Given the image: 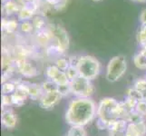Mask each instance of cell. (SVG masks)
I'll list each match as a JSON object with an SVG mask.
<instances>
[{"label":"cell","mask_w":146,"mask_h":136,"mask_svg":"<svg viewBox=\"0 0 146 136\" xmlns=\"http://www.w3.org/2000/svg\"><path fill=\"white\" fill-rule=\"evenodd\" d=\"M97 106L92 98L75 97L69 103L65 121L71 126H85L96 116Z\"/></svg>","instance_id":"6da1fadb"},{"label":"cell","mask_w":146,"mask_h":136,"mask_svg":"<svg viewBox=\"0 0 146 136\" xmlns=\"http://www.w3.org/2000/svg\"><path fill=\"white\" fill-rule=\"evenodd\" d=\"M131 113L124 102H118L112 97H105L100 101L97 105L96 117L99 122L107 124L119 119H124ZM107 129V128H106Z\"/></svg>","instance_id":"7a4b0ae2"},{"label":"cell","mask_w":146,"mask_h":136,"mask_svg":"<svg viewBox=\"0 0 146 136\" xmlns=\"http://www.w3.org/2000/svg\"><path fill=\"white\" fill-rule=\"evenodd\" d=\"M79 76L86 78L90 81L96 78L101 71L100 62L92 55H81L76 58L75 62Z\"/></svg>","instance_id":"3957f363"},{"label":"cell","mask_w":146,"mask_h":136,"mask_svg":"<svg viewBox=\"0 0 146 136\" xmlns=\"http://www.w3.org/2000/svg\"><path fill=\"white\" fill-rule=\"evenodd\" d=\"M127 69V62L123 55H116L110 60L106 66L105 78L110 83H115L122 78Z\"/></svg>","instance_id":"277c9868"},{"label":"cell","mask_w":146,"mask_h":136,"mask_svg":"<svg viewBox=\"0 0 146 136\" xmlns=\"http://www.w3.org/2000/svg\"><path fill=\"white\" fill-rule=\"evenodd\" d=\"M70 87L71 94L77 98H91L95 92L94 85L92 81L82 76H78L70 82Z\"/></svg>","instance_id":"5b68a950"},{"label":"cell","mask_w":146,"mask_h":136,"mask_svg":"<svg viewBox=\"0 0 146 136\" xmlns=\"http://www.w3.org/2000/svg\"><path fill=\"white\" fill-rule=\"evenodd\" d=\"M53 34V44L51 48L59 54H64L69 47V38L66 31L58 25L48 26Z\"/></svg>","instance_id":"8992f818"},{"label":"cell","mask_w":146,"mask_h":136,"mask_svg":"<svg viewBox=\"0 0 146 136\" xmlns=\"http://www.w3.org/2000/svg\"><path fill=\"white\" fill-rule=\"evenodd\" d=\"M46 75L47 77V80L54 82L58 85V86L70 84V81L68 80L65 73L61 71V70H60L56 65H54V64L48 65V66L46 67Z\"/></svg>","instance_id":"52a82bcc"},{"label":"cell","mask_w":146,"mask_h":136,"mask_svg":"<svg viewBox=\"0 0 146 136\" xmlns=\"http://www.w3.org/2000/svg\"><path fill=\"white\" fill-rule=\"evenodd\" d=\"M62 98L63 96L58 91H54V92L44 93L38 102L41 108L49 110L54 108L61 101Z\"/></svg>","instance_id":"ba28073f"},{"label":"cell","mask_w":146,"mask_h":136,"mask_svg":"<svg viewBox=\"0 0 146 136\" xmlns=\"http://www.w3.org/2000/svg\"><path fill=\"white\" fill-rule=\"evenodd\" d=\"M28 96V88L27 83L26 82H20L17 85V89L15 93L12 94V100L14 105L17 106H22L26 102L27 98Z\"/></svg>","instance_id":"9c48e42d"},{"label":"cell","mask_w":146,"mask_h":136,"mask_svg":"<svg viewBox=\"0 0 146 136\" xmlns=\"http://www.w3.org/2000/svg\"><path fill=\"white\" fill-rule=\"evenodd\" d=\"M15 65L17 67V71L25 77H34L38 74L36 67L28 60L15 63Z\"/></svg>","instance_id":"30bf717a"},{"label":"cell","mask_w":146,"mask_h":136,"mask_svg":"<svg viewBox=\"0 0 146 136\" xmlns=\"http://www.w3.org/2000/svg\"><path fill=\"white\" fill-rule=\"evenodd\" d=\"M1 122L4 127H6L7 129H13L17 126V117L10 108H3Z\"/></svg>","instance_id":"8fae6325"},{"label":"cell","mask_w":146,"mask_h":136,"mask_svg":"<svg viewBox=\"0 0 146 136\" xmlns=\"http://www.w3.org/2000/svg\"><path fill=\"white\" fill-rule=\"evenodd\" d=\"M146 123L144 121L137 123H128L124 136H145Z\"/></svg>","instance_id":"7c38bea8"},{"label":"cell","mask_w":146,"mask_h":136,"mask_svg":"<svg viewBox=\"0 0 146 136\" xmlns=\"http://www.w3.org/2000/svg\"><path fill=\"white\" fill-rule=\"evenodd\" d=\"M128 123L124 119H119L113 122H111L107 124V130L109 133H125L127 129Z\"/></svg>","instance_id":"4fadbf2b"},{"label":"cell","mask_w":146,"mask_h":136,"mask_svg":"<svg viewBox=\"0 0 146 136\" xmlns=\"http://www.w3.org/2000/svg\"><path fill=\"white\" fill-rule=\"evenodd\" d=\"M27 88H28V96L34 101H39L44 94L41 84L27 83Z\"/></svg>","instance_id":"5bb4252c"},{"label":"cell","mask_w":146,"mask_h":136,"mask_svg":"<svg viewBox=\"0 0 146 136\" xmlns=\"http://www.w3.org/2000/svg\"><path fill=\"white\" fill-rule=\"evenodd\" d=\"M20 82H22L21 80H19V81H14V80H11V81H7L6 83H3L2 94H13L17 89V85Z\"/></svg>","instance_id":"9a60e30c"},{"label":"cell","mask_w":146,"mask_h":136,"mask_svg":"<svg viewBox=\"0 0 146 136\" xmlns=\"http://www.w3.org/2000/svg\"><path fill=\"white\" fill-rule=\"evenodd\" d=\"M65 136H87L84 126H71Z\"/></svg>","instance_id":"2e32d148"},{"label":"cell","mask_w":146,"mask_h":136,"mask_svg":"<svg viewBox=\"0 0 146 136\" xmlns=\"http://www.w3.org/2000/svg\"><path fill=\"white\" fill-rule=\"evenodd\" d=\"M2 27L4 30L9 34H12L17 30V23L15 21V20H9V21H7V20L3 19L2 21Z\"/></svg>","instance_id":"e0dca14e"},{"label":"cell","mask_w":146,"mask_h":136,"mask_svg":"<svg viewBox=\"0 0 146 136\" xmlns=\"http://www.w3.org/2000/svg\"><path fill=\"white\" fill-rule=\"evenodd\" d=\"M133 88L139 91V92L143 95L144 101H146V79L136 80L133 84Z\"/></svg>","instance_id":"ac0fdd59"},{"label":"cell","mask_w":146,"mask_h":136,"mask_svg":"<svg viewBox=\"0 0 146 136\" xmlns=\"http://www.w3.org/2000/svg\"><path fill=\"white\" fill-rule=\"evenodd\" d=\"M33 14H34V10L31 7H25L19 10L18 18L21 20H27L33 17Z\"/></svg>","instance_id":"d6986e66"},{"label":"cell","mask_w":146,"mask_h":136,"mask_svg":"<svg viewBox=\"0 0 146 136\" xmlns=\"http://www.w3.org/2000/svg\"><path fill=\"white\" fill-rule=\"evenodd\" d=\"M137 41L140 45H146V25H142L137 32Z\"/></svg>","instance_id":"ffe728a7"},{"label":"cell","mask_w":146,"mask_h":136,"mask_svg":"<svg viewBox=\"0 0 146 136\" xmlns=\"http://www.w3.org/2000/svg\"><path fill=\"white\" fill-rule=\"evenodd\" d=\"M54 65H56V66L61 70L63 72H65L66 70L68 69V67L71 65L70 64V60L64 58V57H59L55 60L54 62Z\"/></svg>","instance_id":"44dd1931"},{"label":"cell","mask_w":146,"mask_h":136,"mask_svg":"<svg viewBox=\"0 0 146 136\" xmlns=\"http://www.w3.org/2000/svg\"><path fill=\"white\" fill-rule=\"evenodd\" d=\"M42 89L44 93H48V92H54V91H58V85L53 81H44L41 84Z\"/></svg>","instance_id":"7402d4cb"},{"label":"cell","mask_w":146,"mask_h":136,"mask_svg":"<svg viewBox=\"0 0 146 136\" xmlns=\"http://www.w3.org/2000/svg\"><path fill=\"white\" fill-rule=\"evenodd\" d=\"M64 73H65V74H66V76H67V78H68V80L70 82L73 81V80H74L75 78H77L79 76L78 70H77V68H76L75 65L71 64Z\"/></svg>","instance_id":"603a6c76"},{"label":"cell","mask_w":146,"mask_h":136,"mask_svg":"<svg viewBox=\"0 0 146 136\" xmlns=\"http://www.w3.org/2000/svg\"><path fill=\"white\" fill-rule=\"evenodd\" d=\"M126 96H129V97H132L135 100H137L138 102L140 101H143L144 98H143V95L141 94L139 91H137L135 88H129L127 90V95Z\"/></svg>","instance_id":"cb8c5ba5"},{"label":"cell","mask_w":146,"mask_h":136,"mask_svg":"<svg viewBox=\"0 0 146 136\" xmlns=\"http://www.w3.org/2000/svg\"><path fill=\"white\" fill-rule=\"evenodd\" d=\"M5 8H6L8 15L14 14L18 11L17 5L16 3H14L12 0H7V2L5 4Z\"/></svg>","instance_id":"d4e9b609"},{"label":"cell","mask_w":146,"mask_h":136,"mask_svg":"<svg viewBox=\"0 0 146 136\" xmlns=\"http://www.w3.org/2000/svg\"><path fill=\"white\" fill-rule=\"evenodd\" d=\"M134 111L143 117L146 116V101L143 100V101H140V102H138Z\"/></svg>","instance_id":"484cf974"},{"label":"cell","mask_w":146,"mask_h":136,"mask_svg":"<svg viewBox=\"0 0 146 136\" xmlns=\"http://www.w3.org/2000/svg\"><path fill=\"white\" fill-rule=\"evenodd\" d=\"M44 25H46V23H44V20L40 17H35L34 20H33V26H34V28H36V31H38V30H41V29H44Z\"/></svg>","instance_id":"4316f807"},{"label":"cell","mask_w":146,"mask_h":136,"mask_svg":"<svg viewBox=\"0 0 146 136\" xmlns=\"http://www.w3.org/2000/svg\"><path fill=\"white\" fill-rule=\"evenodd\" d=\"M14 105L12 100V94H3L2 95V106L3 108H9Z\"/></svg>","instance_id":"83f0119b"},{"label":"cell","mask_w":146,"mask_h":136,"mask_svg":"<svg viewBox=\"0 0 146 136\" xmlns=\"http://www.w3.org/2000/svg\"><path fill=\"white\" fill-rule=\"evenodd\" d=\"M58 92L61 94L63 97H65L71 94V87H70V84H65V85H61V86H58Z\"/></svg>","instance_id":"f1b7e54d"},{"label":"cell","mask_w":146,"mask_h":136,"mask_svg":"<svg viewBox=\"0 0 146 136\" xmlns=\"http://www.w3.org/2000/svg\"><path fill=\"white\" fill-rule=\"evenodd\" d=\"M20 28H21L22 32H24V33H30L33 30L34 26H33V24L29 23L27 21H24L21 25H20Z\"/></svg>","instance_id":"f546056e"},{"label":"cell","mask_w":146,"mask_h":136,"mask_svg":"<svg viewBox=\"0 0 146 136\" xmlns=\"http://www.w3.org/2000/svg\"><path fill=\"white\" fill-rule=\"evenodd\" d=\"M140 20L142 25H146V9L143 10V12L140 16Z\"/></svg>","instance_id":"4dcf8cb0"},{"label":"cell","mask_w":146,"mask_h":136,"mask_svg":"<svg viewBox=\"0 0 146 136\" xmlns=\"http://www.w3.org/2000/svg\"><path fill=\"white\" fill-rule=\"evenodd\" d=\"M46 2L50 5H57L60 3V0H46Z\"/></svg>","instance_id":"1f68e13d"},{"label":"cell","mask_w":146,"mask_h":136,"mask_svg":"<svg viewBox=\"0 0 146 136\" xmlns=\"http://www.w3.org/2000/svg\"><path fill=\"white\" fill-rule=\"evenodd\" d=\"M110 136H124V133H110Z\"/></svg>","instance_id":"d6a6232c"},{"label":"cell","mask_w":146,"mask_h":136,"mask_svg":"<svg viewBox=\"0 0 146 136\" xmlns=\"http://www.w3.org/2000/svg\"><path fill=\"white\" fill-rule=\"evenodd\" d=\"M131 1H134V2H143V1H146V0H131Z\"/></svg>","instance_id":"836d02e7"},{"label":"cell","mask_w":146,"mask_h":136,"mask_svg":"<svg viewBox=\"0 0 146 136\" xmlns=\"http://www.w3.org/2000/svg\"><path fill=\"white\" fill-rule=\"evenodd\" d=\"M93 1H94V2H98V1H101V0H93Z\"/></svg>","instance_id":"e575fe53"},{"label":"cell","mask_w":146,"mask_h":136,"mask_svg":"<svg viewBox=\"0 0 146 136\" xmlns=\"http://www.w3.org/2000/svg\"><path fill=\"white\" fill-rule=\"evenodd\" d=\"M145 136H146V135H145Z\"/></svg>","instance_id":"d590c367"}]
</instances>
